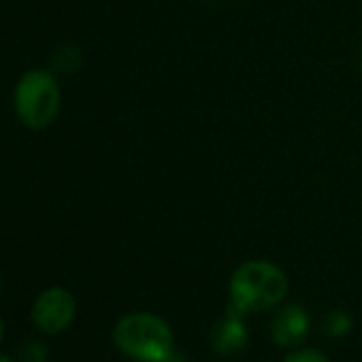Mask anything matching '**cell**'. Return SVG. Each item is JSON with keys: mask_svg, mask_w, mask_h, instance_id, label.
<instances>
[{"mask_svg": "<svg viewBox=\"0 0 362 362\" xmlns=\"http://www.w3.org/2000/svg\"><path fill=\"white\" fill-rule=\"evenodd\" d=\"M322 328L328 337L332 339H339V337H345L349 330H351V317L347 311L343 309H332L330 313L324 315V322H322Z\"/></svg>", "mask_w": 362, "mask_h": 362, "instance_id": "7", "label": "cell"}, {"mask_svg": "<svg viewBox=\"0 0 362 362\" xmlns=\"http://www.w3.org/2000/svg\"><path fill=\"white\" fill-rule=\"evenodd\" d=\"M75 296L64 288H49L39 294L33 307V322L45 334L62 332L75 317Z\"/></svg>", "mask_w": 362, "mask_h": 362, "instance_id": "4", "label": "cell"}, {"mask_svg": "<svg viewBox=\"0 0 362 362\" xmlns=\"http://www.w3.org/2000/svg\"><path fill=\"white\" fill-rule=\"evenodd\" d=\"M3 332H5V324H3V317H0V341H3Z\"/></svg>", "mask_w": 362, "mask_h": 362, "instance_id": "12", "label": "cell"}, {"mask_svg": "<svg viewBox=\"0 0 362 362\" xmlns=\"http://www.w3.org/2000/svg\"><path fill=\"white\" fill-rule=\"evenodd\" d=\"M309 330V313L298 303H288L277 309L271 320V337L281 347L298 345Z\"/></svg>", "mask_w": 362, "mask_h": 362, "instance_id": "6", "label": "cell"}, {"mask_svg": "<svg viewBox=\"0 0 362 362\" xmlns=\"http://www.w3.org/2000/svg\"><path fill=\"white\" fill-rule=\"evenodd\" d=\"M113 341L124 356L139 362H162L175 351L173 328L149 311L124 315L113 328Z\"/></svg>", "mask_w": 362, "mask_h": 362, "instance_id": "2", "label": "cell"}, {"mask_svg": "<svg viewBox=\"0 0 362 362\" xmlns=\"http://www.w3.org/2000/svg\"><path fill=\"white\" fill-rule=\"evenodd\" d=\"M286 273L269 260H247L230 277V305L243 313L267 311L279 305L288 294Z\"/></svg>", "mask_w": 362, "mask_h": 362, "instance_id": "1", "label": "cell"}, {"mask_svg": "<svg viewBox=\"0 0 362 362\" xmlns=\"http://www.w3.org/2000/svg\"><path fill=\"white\" fill-rule=\"evenodd\" d=\"M20 362H47V347L41 341H28L20 347Z\"/></svg>", "mask_w": 362, "mask_h": 362, "instance_id": "9", "label": "cell"}, {"mask_svg": "<svg viewBox=\"0 0 362 362\" xmlns=\"http://www.w3.org/2000/svg\"><path fill=\"white\" fill-rule=\"evenodd\" d=\"M284 362H330L322 351L317 349H311V347H305V349H296V351H290L286 356Z\"/></svg>", "mask_w": 362, "mask_h": 362, "instance_id": "10", "label": "cell"}, {"mask_svg": "<svg viewBox=\"0 0 362 362\" xmlns=\"http://www.w3.org/2000/svg\"><path fill=\"white\" fill-rule=\"evenodd\" d=\"M52 64L56 71L60 73H73L79 64H81V52L75 45H62L56 49Z\"/></svg>", "mask_w": 362, "mask_h": 362, "instance_id": "8", "label": "cell"}, {"mask_svg": "<svg viewBox=\"0 0 362 362\" xmlns=\"http://www.w3.org/2000/svg\"><path fill=\"white\" fill-rule=\"evenodd\" d=\"M243 311L228 305L224 317H220L211 328V345L220 356H235L247 345V328L243 322Z\"/></svg>", "mask_w": 362, "mask_h": 362, "instance_id": "5", "label": "cell"}, {"mask_svg": "<svg viewBox=\"0 0 362 362\" xmlns=\"http://www.w3.org/2000/svg\"><path fill=\"white\" fill-rule=\"evenodd\" d=\"M0 362H11V360H9L7 356H3V354H0Z\"/></svg>", "mask_w": 362, "mask_h": 362, "instance_id": "13", "label": "cell"}, {"mask_svg": "<svg viewBox=\"0 0 362 362\" xmlns=\"http://www.w3.org/2000/svg\"><path fill=\"white\" fill-rule=\"evenodd\" d=\"M60 86L47 71H28L16 88V111L28 128L49 126L60 111Z\"/></svg>", "mask_w": 362, "mask_h": 362, "instance_id": "3", "label": "cell"}, {"mask_svg": "<svg viewBox=\"0 0 362 362\" xmlns=\"http://www.w3.org/2000/svg\"><path fill=\"white\" fill-rule=\"evenodd\" d=\"M162 362H184V356H181V354H179V351L175 349V351H173V354H170L168 358H164Z\"/></svg>", "mask_w": 362, "mask_h": 362, "instance_id": "11", "label": "cell"}]
</instances>
